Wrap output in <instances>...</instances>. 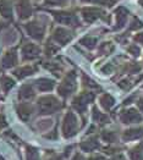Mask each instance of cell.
I'll return each mask as SVG.
<instances>
[{
    "label": "cell",
    "mask_w": 143,
    "mask_h": 160,
    "mask_svg": "<svg viewBox=\"0 0 143 160\" xmlns=\"http://www.w3.org/2000/svg\"><path fill=\"white\" fill-rule=\"evenodd\" d=\"M16 61H17V58H16V55H15L13 52L6 54L5 58H4V60H3L4 66H6V67H10V66H13V65H15Z\"/></svg>",
    "instance_id": "cell-19"
},
{
    "label": "cell",
    "mask_w": 143,
    "mask_h": 160,
    "mask_svg": "<svg viewBox=\"0 0 143 160\" xmlns=\"http://www.w3.org/2000/svg\"><path fill=\"white\" fill-rule=\"evenodd\" d=\"M92 116H93V120L95 121V122H98V123H100V125H104V123H108L109 122V118L103 114V112H100L97 108L94 107L92 109Z\"/></svg>",
    "instance_id": "cell-16"
},
{
    "label": "cell",
    "mask_w": 143,
    "mask_h": 160,
    "mask_svg": "<svg viewBox=\"0 0 143 160\" xmlns=\"http://www.w3.org/2000/svg\"><path fill=\"white\" fill-rule=\"evenodd\" d=\"M127 15H129V11L125 8H117L115 11L116 26L114 27V29H120L124 27V25L126 23V20H127Z\"/></svg>",
    "instance_id": "cell-10"
},
{
    "label": "cell",
    "mask_w": 143,
    "mask_h": 160,
    "mask_svg": "<svg viewBox=\"0 0 143 160\" xmlns=\"http://www.w3.org/2000/svg\"><path fill=\"white\" fill-rule=\"evenodd\" d=\"M47 48H48V49H47V54H48V55H52V54H55L58 52V48H56L55 45H53L52 43H48V44H47Z\"/></svg>",
    "instance_id": "cell-31"
},
{
    "label": "cell",
    "mask_w": 143,
    "mask_h": 160,
    "mask_svg": "<svg viewBox=\"0 0 143 160\" xmlns=\"http://www.w3.org/2000/svg\"><path fill=\"white\" fill-rule=\"evenodd\" d=\"M31 112H32V109L29 105H20L18 107V115L23 119V120H27L28 119V116L31 115Z\"/></svg>",
    "instance_id": "cell-23"
},
{
    "label": "cell",
    "mask_w": 143,
    "mask_h": 160,
    "mask_svg": "<svg viewBox=\"0 0 143 160\" xmlns=\"http://www.w3.org/2000/svg\"><path fill=\"white\" fill-rule=\"evenodd\" d=\"M53 38L59 44L64 45V44H67L70 40L72 39V33L70 31L65 29V28H56L53 33Z\"/></svg>",
    "instance_id": "cell-8"
},
{
    "label": "cell",
    "mask_w": 143,
    "mask_h": 160,
    "mask_svg": "<svg viewBox=\"0 0 143 160\" xmlns=\"http://www.w3.org/2000/svg\"><path fill=\"white\" fill-rule=\"evenodd\" d=\"M143 27V22L142 21H140L138 18H133L132 20V22H131V26H130V29L132 31H136V29H140V28H142Z\"/></svg>",
    "instance_id": "cell-28"
},
{
    "label": "cell",
    "mask_w": 143,
    "mask_h": 160,
    "mask_svg": "<svg viewBox=\"0 0 143 160\" xmlns=\"http://www.w3.org/2000/svg\"><path fill=\"white\" fill-rule=\"evenodd\" d=\"M135 40L138 42V43H141V44H143V32L142 33H138V34L135 37Z\"/></svg>",
    "instance_id": "cell-36"
},
{
    "label": "cell",
    "mask_w": 143,
    "mask_h": 160,
    "mask_svg": "<svg viewBox=\"0 0 143 160\" xmlns=\"http://www.w3.org/2000/svg\"><path fill=\"white\" fill-rule=\"evenodd\" d=\"M102 137L105 142H116L117 139V134L113 131H104L102 133Z\"/></svg>",
    "instance_id": "cell-25"
},
{
    "label": "cell",
    "mask_w": 143,
    "mask_h": 160,
    "mask_svg": "<svg viewBox=\"0 0 143 160\" xmlns=\"http://www.w3.org/2000/svg\"><path fill=\"white\" fill-rule=\"evenodd\" d=\"M143 136V128H129L126 130L124 134H122V138L125 141H132V139H138Z\"/></svg>",
    "instance_id": "cell-13"
},
{
    "label": "cell",
    "mask_w": 143,
    "mask_h": 160,
    "mask_svg": "<svg viewBox=\"0 0 143 160\" xmlns=\"http://www.w3.org/2000/svg\"><path fill=\"white\" fill-rule=\"evenodd\" d=\"M99 147H100V144H99V142L97 141L95 137H92V138L81 143V149L84 150V152H94V150L99 149Z\"/></svg>",
    "instance_id": "cell-12"
},
{
    "label": "cell",
    "mask_w": 143,
    "mask_h": 160,
    "mask_svg": "<svg viewBox=\"0 0 143 160\" xmlns=\"http://www.w3.org/2000/svg\"><path fill=\"white\" fill-rule=\"evenodd\" d=\"M84 2H91V4H98V5H104V6H113L115 4V0H82Z\"/></svg>",
    "instance_id": "cell-26"
},
{
    "label": "cell",
    "mask_w": 143,
    "mask_h": 160,
    "mask_svg": "<svg viewBox=\"0 0 143 160\" xmlns=\"http://www.w3.org/2000/svg\"><path fill=\"white\" fill-rule=\"evenodd\" d=\"M94 93H89V92H86V93H82L77 95L74 100H72V107L77 110L79 114L84 112L87 105L91 103L92 100H94Z\"/></svg>",
    "instance_id": "cell-4"
},
{
    "label": "cell",
    "mask_w": 143,
    "mask_h": 160,
    "mask_svg": "<svg viewBox=\"0 0 143 160\" xmlns=\"http://www.w3.org/2000/svg\"><path fill=\"white\" fill-rule=\"evenodd\" d=\"M129 53L135 55V56H138L140 55V48L137 45H131L130 48H129Z\"/></svg>",
    "instance_id": "cell-32"
},
{
    "label": "cell",
    "mask_w": 143,
    "mask_h": 160,
    "mask_svg": "<svg viewBox=\"0 0 143 160\" xmlns=\"http://www.w3.org/2000/svg\"><path fill=\"white\" fill-rule=\"evenodd\" d=\"M141 5H142V6H143V1H141Z\"/></svg>",
    "instance_id": "cell-43"
},
{
    "label": "cell",
    "mask_w": 143,
    "mask_h": 160,
    "mask_svg": "<svg viewBox=\"0 0 143 160\" xmlns=\"http://www.w3.org/2000/svg\"><path fill=\"white\" fill-rule=\"evenodd\" d=\"M18 13H20L21 18H26L32 13V9H31V5H29L28 0H21L20 1V4H18Z\"/></svg>",
    "instance_id": "cell-14"
},
{
    "label": "cell",
    "mask_w": 143,
    "mask_h": 160,
    "mask_svg": "<svg viewBox=\"0 0 143 160\" xmlns=\"http://www.w3.org/2000/svg\"><path fill=\"white\" fill-rule=\"evenodd\" d=\"M113 160H125V158L122 155H116V157L113 158Z\"/></svg>",
    "instance_id": "cell-40"
},
{
    "label": "cell",
    "mask_w": 143,
    "mask_h": 160,
    "mask_svg": "<svg viewBox=\"0 0 143 160\" xmlns=\"http://www.w3.org/2000/svg\"><path fill=\"white\" fill-rule=\"evenodd\" d=\"M119 86H120L122 89H129V88L131 87V83H130V81L129 80H124L119 83Z\"/></svg>",
    "instance_id": "cell-34"
},
{
    "label": "cell",
    "mask_w": 143,
    "mask_h": 160,
    "mask_svg": "<svg viewBox=\"0 0 143 160\" xmlns=\"http://www.w3.org/2000/svg\"><path fill=\"white\" fill-rule=\"evenodd\" d=\"M1 86H3L4 91H9L13 86V81L10 80L9 77H3V78H1Z\"/></svg>",
    "instance_id": "cell-27"
},
{
    "label": "cell",
    "mask_w": 143,
    "mask_h": 160,
    "mask_svg": "<svg viewBox=\"0 0 143 160\" xmlns=\"http://www.w3.org/2000/svg\"><path fill=\"white\" fill-rule=\"evenodd\" d=\"M54 18L63 23V25H67V26H78L79 22H78V18L71 12H66V11H54L53 12Z\"/></svg>",
    "instance_id": "cell-5"
},
{
    "label": "cell",
    "mask_w": 143,
    "mask_h": 160,
    "mask_svg": "<svg viewBox=\"0 0 143 160\" xmlns=\"http://www.w3.org/2000/svg\"><path fill=\"white\" fill-rule=\"evenodd\" d=\"M100 104H102V107L104 108L105 110H110L115 104V99L110 94L105 93L100 97Z\"/></svg>",
    "instance_id": "cell-17"
},
{
    "label": "cell",
    "mask_w": 143,
    "mask_h": 160,
    "mask_svg": "<svg viewBox=\"0 0 143 160\" xmlns=\"http://www.w3.org/2000/svg\"><path fill=\"white\" fill-rule=\"evenodd\" d=\"M36 83H37V87H38L39 91H43V92L52 91L53 88H54V84H55L54 81L48 80V78H40Z\"/></svg>",
    "instance_id": "cell-15"
},
{
    "label": "cell",
    "mask_w": 143,
    "mask_h": 160,
    "mask_svg": "<svg viewBox=\"0 0 143 160\" xmlns=\"http://www.w3.org/2000/svg\"><path fill=\"white\" fill-rule=\"evenodd\" d=\"M49 160H63V158H61V157H53V158H50Z\"/></svg>",
    "instance_id": "cell-42"
},
{
    "label": "cell",
    "mask_w": 143,
    "mask_h": 160,
    "mask_svg": "<svg viewBox=\"0 0 143 160\" xmlns=\"http://www.w3.org/2000/svg\"><path fill=\"white\" fill-rule=\"evenodd\" d=\"M6 125V122H5V119H4V116H0V128L3 127V126H5Z\"/></svg>",
    "instance_id": "cell-39"
},
{
    "label": "cell",
    "mask_w": 143,
    "mask_h": 160,
    "mask_svg": "<svg viewBox=\"0 0 143 160\" xmlns=\"http://www.w3.org/2000/svg\"><path fill=\"white\" fill-rule=\"evenodd\" d=\"M120 120L122 123H137L142 121V115L136 109H127L121 112Z\"/></svg>",
    "instance_id": "cell-7"
},
{
    "label": "cell",
    "mask_w": 143,
    "mask_h": 160,
    "mask_svg": "<svg viewBox=\"0 0 143 160\" xmlns=\"http://www.w3.org/2000/svg\"><path fill=\"white\" fill-rule=\"evenodd\" d=\"M111 70H113V66H111L110 64H108L106 66L102 68V71H103L104 73H106V75H108V73H110V72H111Z\"/></svg>",
    "instance_id": "cell-35"
},
{
    "label": "cell",
    "mask_w": 143,
    "mask_h": 160,
    "mask_svg": "<svg viewBox=\"0 0 143 160\" xmlns=\"http://www.w3.org/2000/svg\"><path fill=\"white\" fill-rule=\"evenodd\" d=\"M44 67L49 68V70L53 71L54 73H55V72L58 73V72H60V71H61V66H59L58 64H52V65H49V62H48V64H44Z\"/></svg>",
    "instance_id": "cell-29"
},
{
    "label": "cell",
    "mask_w": 143,
    "mask_h": 160,
    "mask_svg": "<svg viewBox=\"0 0 143 160\" xmlns=\"http://www.w3.org/2000/svg\"><path fill=\"white\" fill-rule=\"evenodd\" d=\"M72 160H84L83 159V158H82V155H81V154H75V157H74V158H72Z\"/></svg>",
    "instance_id": "cell-38"
},
{
    "label": "cell",
    "mask_w": 143,
    "mask_h": 160,
    "mask_svg": "<svg viewBox=\"0 0 143 160\" xmlns=\"http://www.w3.org/2000/svg\"><path fill=\"white\" fill-rule=\"evenodd\" d=\"M83 82H84L83 84H86L87 87H91V88H97V89L99 88V86H98L95 82H93V81L89 80L88 77H84V76H83Z\"/></svg>",
    "instance_id": "cell-30"
},
{
    "label": "cell",
    "mask_w": 143,
    "mask_h": 160,
    "mask_svg": "<svg viewBox=\"0 0 143 160\" xmlns=\"http://www.w3.org/2000/svg\"><path fill=\"white\" fill-rule=\"evenodd\" d=\"M40 114H53L63 108V104L53 95H47L40 98L38 102Z\"/></svg>",
    "instance_id": "cell-1"
},
{
    "label": "cell",
    "mask_w": 143,
    "mask_h": 160,
    "mask_svg": "<svg viewBox=\"0 0 143 160\" xmlns=\"http://www.w3.org/2000/svg\"><path fill=\"white\" fill-rule=\"evenodd\" d=\"M130 158L132 160H143V152L141 147H136L130 152Z\"/></svg>",
    "instance_id": "cell-24"
},
{
    "label": "cell",
    "mask_w": 143,
    "mask_h": 160,
    "mask_svg": "<svg viewBox=\"0 0 143 160\" xmlns=\"http://www.w3.org/2000/svg\"><path fill=\"white\" fill-rule=\"evenodd\" d=\"M36 71V67H23V68H20V70H17V71H15V75L18 77V78H22V77H25V76H29V75H32L33 72Z\"/></svg>",
    "instance_id": "cell-18"
},
{
    "label": "cell",
    "mask_w": 143,
    "mask_h": 160,
    "mask_svg": "<svg viewBox=\"0 0 143 160\" xmlns=\"http://www.w3.org/2000/svg\"><path fill=\"white\" fill-rule=\"evenodd\" d=\"M28 33L31 34V37L36 38V39L40 40L43 38V34H44V28L42 26H39L37 22H31L26 26Z\"/></svg>",
    "instance_id": "cell-9"
},
{
    "label": "cell",
    "mask_w": 143,
    "mask_h": 160,
    "mask_svg": "<svg viewBox=\"0 0 143 160\" xmlns=\"http://www.w3.org/2000/svg\"><path fill=\"white\" fill-rule=\"evenodd\" d=\"M76 87H77V84H76V71H71L63 80V83L58 88V92L61 97L67 98L75 92Z\"/></svg>",
    "instance_id": "cell-2"
},
{
    "label": "cell",
    "mask_w": 143,
    "mask_h": 160,
    "mask_svg": "<svg viewBox=\"0 0 143 160\" xmlns=\"http://www.w3.org/2000/svg\"><path fill=\"white\" fill-rule=\"evenodd\" d=\"M33 95H34V92H33V89H32V87H31L29 84L23 86V87L21 88V91H20V97H21V98L28 99V98H32Z\"/></svg>",
    "instance_id": "cell-22"
},
{
    "label": "cell",
    "mask_w": 143,
    "mask_h": 160,
    "mask_svg": "<svg viewBox=\"0 0 143 160\" xmlns=\"http://www.w3.org/2000/svg\"><path fill=\"white\" fill-rule=\"evenodd\" d=\"M138 108L141 109L143 111V99H141V100H138Z\"/></svg>",
    "instance_id": "cell-41"
},
{
    "label": "cell",
    "mask_w": 143,
    "mask_h": 160,
    "mask_svg": "<svg viewBox=\"0 0 143 160\" xmlns=\"http://www.w3.org/2000/svg\"><path fill=\"white\" fill-rule=\"evenodd\" d=\"M0 12L3 13L5 17H11V6L8 1H0Z\"/></svg>",
    "instance_id": "cell-20"
},
{
    "label": "cell",
    "mask_w": 143,
    "mask_h": 160,
    "mask_svg": "<svg viewBox=\"0 0 143 160\" xmlns=\"http://www.w3.org/2000/svg\"><path fill=\"white\" fill-rule=\"evenodd\" d=\"M104 16L105 12L103 10L98 9V8H84V9H82V17L88 23L97 21L98 18H103Z\"/></svg>",
    "instance_id": "cell-6"
},
{
    "label": "cell",
    "mask_w": 143,
    "mask_h": 160,
    "mask_svg": "<svg viewBox=\"0 0 143 160\" xmlns=\"http://www.w3.org/2000/svg\"><path fill=\"white\" fill-rule=\"evenodd\" d=\"M89 160H105V158L100 157V155H94V157H91Z\"/></svg>",
    "instance_id": "cell-37"
},
{
    "label": "cell",
    "mask_w": 143,
    "mask_h": 160,
    "mask_svg": "<svg viewBox=\"0 0 143 160\" xmlns=\"http://www.w3.org/2000/svg\"><path fill=\"white\" fill-rule=\"evenodd\" d=\"M66 1L67 0H45V2L49 4V5H63Z\"/></svg>",
    "instance_id": "cell-33"
},
{
    "label": "cell",
    "mask_w": 143,
    "mask_h": 160,
    "mask_svg": "<svg viewBox=\"0 0 143 160\" xmlns=\"http://www.w3.org/2000/svg\"><path fill=\"white\" fill-rule=\"evenodd\" d=\"M22 53H23V58H25V59H34V58H37L39 55L40 49H39L37 45L28 43V44H26V45L23 47Z\"/></svg>",
    "instance_id": "cell-11"
},
{
    "label": "cell",
    "mask_w": 143,
    "mask_h": 160,
    "mask_svg": "<svg viewBox=\"0 0 143 160\" xmlns=\"http://www.w3.org/2000/svg\"><path fill=\"white\" fill-rule=\"evenodd\" d=\"M78 131V121L74 112L69 111L63 121V134L65 138H71Z\"/></svg>",
    "instance_id": "cell-3"
},
{
    "label": "cell",
    "mask_w": 143,
    "mask_h": 160,
    "mask_svg": "<svg viewBox=\"0 0 143 160\" xmlns=\"http://www.w3.org/2000/svg\"><path fill=\"white\" fill-rule=\"evenodd\" d=\"M81 44L84 45V47L88 48V49H93V48L95 47V44H97V38L87 36V37H84V38L81 39Z\"/></svg>",
    "instance_id": "cell-21"
}]
</instances>
